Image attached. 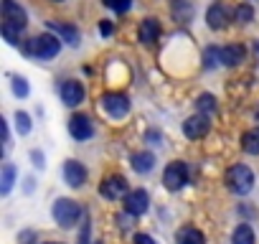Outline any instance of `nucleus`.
I'll list each match as a JSON object with an SVG mask.
<instances>
[{"label": "nucleus", "mask_w": 259, "mask_h": 244, "mask_svg": "<svg viewBox=\"0 0 259 244\" xmlns=\"http://www.w3.org/2000/svg\"><path fill=\"white\" fill-rule=\"evenodd\" d=\"M231 244H254V229L249 224H239L231 234Z\"/></svg>", "instance_id": "nucleus-20"}, {"label": "nucleus", "mask_w": 259, "mask_h": 244, "mask_svg": "<svg viewBox=\"0 0 259 244\" xmlns=\"http://www.w3.org/2000/svg\"><path fill=\"white\" fill-rule=\"evenodd\" d=\"M148 206H150V196H148L143 188H135V191H130V193L124 196V211L133 214V216L145 214Z\"/></svg>", "instance_id": "nucleus-8"}, {"label": "nucleus", "mask_w": 259, "mask_h": 244, "mask_svg": "<svg viewBox=\"0 0 259 244\" xmlns=\"http://www.w3.org/2000/svg\"><path fill=\"white\" fill-rule=\"evenodd\" d=\"M226 183H229V188H231L234 193L246 196V193L254 188V173H251V168H249V166H244V163L231 166V168H229V173H226Z\"/></svg>", "instance_id": "nucleus-2"}, {"label": "nucleus", "mask_w": 259, "mask_h": 244, "mask_svg": "<svg viewBox=\"0 0 259 244\" xmlns=\"http://www.w3.org/2000/svg\"><path fill=\"white\" fill-rule=\"evenodd\" d=\"M49 28H51V31H56V33L61 36V41H66L69 46H79V31H76L74 26H64V23L51 21V23H49Z\"/></svg>", "instance_id": "nucleus-16"}, {"label": "nucleus", "mask_w": 259, "mask_h": 244, "mask_svg": "<svg viewBox=\"0 0 259 244\" xmlns=\"http://www.w3.org/2000/svg\"><path fill=\"white\" fill-rule=\"evenodd\" d=\"M130 6H133V0H114V3H112V8H114L117 13H127Z\"/></svg>", "instance_id": "nucleus-28"}, {"label": "nucleus", "mask_w": 259, "mask_h": 244, "mask_svg": "<svg viewBox=\"0 0 259 244\" xmlns=\"http://www.w3.org/2000/svg\"><path fill=\"white\" fill-rule=\"evenodd\" d=\"M16 128H18L21 135H28L31 133V117L26 112H21V109L16 112Z\"/></svg>", "instance_id": "nucleus-25"}, {"label": "nucleus", "mask_w": 259, "mask_h": 244, "mask_svg": "<svg viewBox=\"0 0 259 244\" xmlns=\"http://www.w3.org/2000/svg\"><path fill=\"white\" fill-rule=\"evenodd\" d=\"M163 183H165L168 191H181L188 183V168H186V163L183 160H173L165 168V173H163Z\"/></svg>", "instance_id": "nucleus-4"}, {"label": "nucleus", "mask_w": 259, "mask_h": 244, "mask_svg": "<svg viewBox=\"0 0 259 244\" xmlns=\"http://www.w3.org/2000/svg\"><path fill=\"white\" fill-rule=\"evenodd\" d=\"M69 133H71L74 140H89L94 135V125L87 114H74L69 119Z\"/></svg>", "instance_id": "nucleus-10"}, {"label": "nucleus", "mask_w": 259, "mask_h": 244, "mask_svg": "<svg viewBox=\"0 0 259 244\" xmlns=\"http://www.w3.org/2000/svg\"><path fill=\"white\" fill-rule=\"evenodd\" d=\"M64 178L71 188H81L84 181H87V168L79 160H66L64 163Z\"/></svg>", "instance_id": "nucleus-12"}, {"label": "nucleus", "mask_w": 259, "mask_h": 244, "mask_svg": "<svg viewBox=\"0 0 259 244\" xmlns=\"http://www.w3.org/2000/svg\"><path fill=\"white\" fill-rule=\"evenodd\" d=\"M112 31H114V28H112L109 21H102V23H99V33H102V36H112Z\"/></svg>", "instance_id": "nucleus-29"}, {"label": "nucleus", "mask_w": 259, "mask_h": 244, "mask_svg": "<svg viewBox=\"0 0 259 244\" xmlns=\"http://www.w3.org/2000/svg\"><path fill=\"white\" fill-rule=\"evenodd\" d=\"M54 3H61V0H54Z\"/></svg>", "instance_id": "nucleus-37"}, {"label": "nucleus", "mask_w": 259, "mask_h": 244, "mask_svg": "<svg viewBox=\"0 0 259 244\" xmlns=\"http://www.w3.org/2000/svg\"><path fill=\"white\" fill-rule=\"evenodd\" d=\"M3 23L16 26L18 31H23V28H26L28 16H26V11L16 3V0H3Z\"/></svg>", "instance_id": "nucleus-7"}, {"label": "nucleus", "mask_w": 259, "mask_h": 244, "mask_svg": "<svg viewBox=\"0 0 259 244\" xmlns=\"http://www.w3.org/2000/svg\"><path fill=\"white\" fill-rule=\"evenodd\" d=\"M208 133V117L206 114H193L183 122V135L191 138V140H198Z\"/></svg>", "instance_id": "nucleus-11"}, {"label": "nucleus", "mask_w": 259, "mask_h": 244, "mask_svg": "<svg viewBox=\"0 0 259 244\" xmlns=\"http://www.w3.org/2000/svg\"><path fill=\"white\" fill-rule=\"evenodd\" d=\"M13 92H16V97H28V82L23 79V76H13Z\"/></svg>", "instance_id": "nucleus-27"}, {"label": "nucleus", "mask_w": 259, "mask_h": 244, "mask_svg": "<svg viewBox=\"0 0 259 244\" xmlns=\"http://www.w3.org/2000/svg\"><path fill=\"white\" fill-rule=\"evenodd\" d=\"M254 54H256V59H259V41L254 44Z\"/></svg>", "instance_id": "nucleus-34"}, {"label": "nucleus", "mask_w": 259, "mask_h": 244, "mask_svg": "<svg viewBox=\"0 0 259 244\" xmlns=\"http://www.w3.org/2000/svg\"><path fill=\"white\" fill-rule=\"evenodd\" d=\"M79 216H81V209H79L76 201H71V198H59V201L54 204V221H56L59 226L69 229V226H74V224L79 221Z\"/></svg>", "instance_id": "nucleus-3"}, {"label": "nucleus", "mask_w": 259, "mask_h": 244, "mask_svg": "<svg viewBox=\"0 0 259 244\" xmlns=\"http://www.w3.org/2000/svg\"><path fill=\"white\" fill-rule=\"evenodd\" d=\"M23 51L26 54H31V56H36V59H54L59 51H61V41L56 38V36H51V33H44V36H36V38H31L26 46H23Z\"/></svg>", "instance_id": "nucleus-1"}, {"label": "nucleus", "mask_w": 259, "mask_h": 244, "mask_svg": "<svg viewBox=\"0 0 259 244\" xmlns=\"http://www.w3.org/2000/svg\"><path fill=\"white\" fill-rule=\"evenodd\" d=\"M196 107H198V114L213 112V109H216V97H213V94H201V97L196 99Z\"/></svg>", "instance_id": "nucleus-23"}, {"label": "nucleus", "mask_w": 259, "mask_h": 244, "mask_svg": "<svg viewBox=\"0 0 259 244\" xmlns=\"http://www.w3.org/2000/svg\"><path fill=\"white\" fill-rule=\"evenodd\" d=\"M16 183V166L13 163H3V178H0V193L8 196L11 188Z\"/></svg>", "instance_id": "nucleus-19"}, {"label": "nucleus", "mask_w": 259, "mask_h": 244, "mask_svg": "<svg viewBox=\"0 0 259 244\" xmlns=\"http://www.w3.org/2000/svg\"><path fill=\"white\" fill-rule=\"evenodd\" d=\"M241 148L249 155H259V130H249L241 135Z\"/></svg>", "instance_id": "nucleus-21"}, {"label": "nucleus", "mask_w": 259, "mask_h": 244, "mask_svg": "<svg viewBox=\"0 0 259 244\" xmlns=\"http://www.w3.org/2000/svg\"><path fill=\"white\" fill-rule=\"evenodd\" d=\"M59 94H61L64 104H69V107H76V104L84 102V87H81V82H74V79L61 82L59 84Z\"/></svg>", "instance_id": "nucleus-9"}, {"label": "nucleus", "mask_w": 259, "mask_h": 244, "mask_svg": "<svg viewBox=\"0 0 259 244\" xmlns=\"http://www.w3.org/2000/svg\"><path fill=\"white\" fill-rule=\"evenodd\" d=\"M3 36L11 46H18V41H21V31L16 26H8V23H3Z\"/></svg>", "instance_id": "nucleus-26"}, {"label": "nucleus", "mask_w": 259, "mask_h": 244, "mask_svg": "<svg viewBox=\"0 0 259 244\" xmlns=\"http://www.w3.org/2000/svg\"><path fill=\"white\" fill-rule=\"evenodd\" d=\"M130 216H133V214H127V216H122V214H119V216H117V221H119V229H122V231H124V229H130Z\"/></svg>", "instance_id": "nucleus-32"}, {"label": "nucleus", "mask_w": 259, "mask_h": 244, "mask_svg": "<svg viewBox=\"0 0 259 244\" xmlns=\"http://www.w3.org/2000/svg\"><path fill=\"white\" fill-rule=\"evenodd\" d=\"M112 3H114V0H104V6H109V8H112Z\"/></svg>", "instance_id": "nucleus-35"}, {"label": "nucleus", "mask_w": 259, "mask_h": 244, "mask_svg": "<svg viewBox=\"0 0 259 244\" xmlns=\"http://www.w3.org/2000/svg\"><path fill=\"white\" fill-rule=\"evenodd\" d=\"M99 102H102L104 112H107L109 117H114V119H122V117H127V112H130V99H127L124 94H119V92H109V94H104Z\"/></svg>", "instance_id": "nucleus-5"}, {"label": "nucleus", "mask_w": 259, "mask_h": 244, "mask_svg": "<svg viewBox=\"0 0 259 244\" xmlns=\"http://www.w3.org/2000/svg\"><path fill=\"white\" fill-rule=\"evenodd\" d=\"M31 158H33V166H36V168H44V166H46V163H44V155H41L38 150H33Z\"/></svg>", "instance_id": "nucleus-31"}, {"label": "nucleus", "mask_w": 259, "mask_h": 244, "mask_svg": "<svg viewBox=\"0 0 259 244\" xmlns=\"http://www.w3.org/2000/svg\"><path fill=\"white\" fill-rule=\"evenodd\" d=\"M99 193H102L104 198L114 201V198L127 196V193H130V188H127V181H124L122 176H109V178H104V181L99 183Z\"/></svg>", "instance_id": "nucleus-6"}, {"label": "nucleus", "mask_w": 259, "mask_h": 244, "mask_svg": "<svg viewBox=\"0 0 259 244\" xmlns=\"http://www.w3.org/2000/svg\"><path fill=\"white\" fill-rule=\"evenodd\" d=\"M135 244H155V239L150 234H138L135 236Z\"/></svg>", "instance_id": "nucleus-30"}, {"label": "nucleus", "mask_w": 259, "mask_h": 244, "mask_svg": "<svg viewBox=\"0 0 259 244\" xmlns=\"http://www.w3.org/2000/svg\"><path fill=\"white\" fill-rule=\"evenodd\" d=\"M148 140H150V143H155V145H158V140H160V135H158V133H148Z\"/></svg>", "instance_id": "nucleus-33"}, {"label": "nucleus", "mask_w": 259, "mask_h": 244, "mask_svg": "<svg viewBox=\"0 0 259 244\" xmlns=\"http://www.w3.org/2000/svg\"><path fill=\"white\" fill-rule=\"evenodd\" d=\"M206 23H208V28H213V31L226 28V23H229V8H226L224 3H213V6L206 11Z\"/></svg>", "instance_id": "nucleus-13"}, {"label": "nucleus", "mask_w": 259, "mask_h": 244, "mask_svg": "<svg viewBox=\"0 0 259 244\" xmlns=\"http://www.w3.org/2000/svg\"><path fill=\"white\" fill-rule=\"evenodd\" d=\"M246 59V49L241 44H229L221 49V64L224 66H239Z\"/></svg>", "instance_id": "nucleus-14"}, {"label": "nucleus", "mask_w": 259, "mask_h": 244, "mask_svg": "<svg viewBox=\"0 0 259 244\" xmlns=\"http://www.w3.org/2000/svg\"><path fill=\"white\" fill-rule=\"evenodd\" d=\"M158 36H160V23L155 18H145L140 23V41L143 44H153V41H158Z\"/></svg>", "instance_id": "nucleus-17"}, {"label": "nucleus", "mask_w": 259, "mask_h": 244, "mask_svg": "<svg viewBox=\"0 0 259 244\" xmlns=\"http://www.w3.org/2000/svg\"><path fill=\"white\" fill-rule=\"evenodd\" d=\"M153 168H155V155H153V153L140 150V153L133 155V171H138V173H150Z\"/></svg>", "instance_id": "nucleus-18"}, {"label": "nucleus", "mask_w": 259, "mask_h": 244, "mask_svg": "<svg viewBox=\"0 0 259 244\" xmlns=\"http://www.w3.org/2000/svg\"><path fill=\"white\" fill-rule=\"evenodd\" d=\"M176 241L178 244H206V236L196 226H183L176 231Z\"/></svg>", "instance_id": "nucleus-15"}, {"label": "nucleus", "mask_w": 259, "mask_h": 244, "mask_svg": "<svg viewBox=\"0 0 259 244\" xmlns=\"http://www.w3.org/2000/svg\"><path fill=\"white\" fill-rule=\"evenodd\" d=\"M216 64H221V49H206L203 51V66L206 69H216Z\"/></svg>", "instance_id": "nucleus-24"}, {"label": "nucleus", "mask_w": 259, "mask_h": 244, "mask_svg": "<svg viewBox=\"0 0 259 244\" xmlns=\"http://www.w3.org/2000/svg\"><path fill=\"white\" fill-rule=\"evenodd\" d=\"M234 18H236L241 26H246V23H251V21H254V8H251L249 3H241V6L234 11Z\"/></svg>", "instance_id": "nucleus-22"}, {"label": "nucleus", "mask_w": 259, "mask_h": 244, "mask_svg": "<svg viewBox=\"0 0 259 244\" xmlns=\"http://www.w3.org/2000/svg\"><path fill=\"white\" fill-rule=\"evenodd\" d=\"M46 244H56V241H46Z\"/></svg>", "instance_id": "nucleus-36"}]
</instances>
